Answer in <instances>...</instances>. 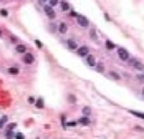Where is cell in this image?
Returning a JSON list of instances; mask_svg holds the SVG:
<instances>
[{
	"label": "cell",
	"mask_w": 144,
	"mask_h": 139,
	"mask_svg": "<svg viewBox=\"0 0 144 139\" xmlns=\"http://www.w3.org/2000/svg\"><path fill=\"white\" fill-rule=\"evenodd\" d=\"M76 15H78V13H76L75 10H70V17H71V18H76Z\"/></svg>",
	"instance_id": "obj_28"
},
{
	"label": "cell",
	"mask_w": 144,
	"mask_h": 139,
	"mask_svg": "<svg viewBox=\"0 0 144 139\" xmlns=\"http://www.w3.org/2000/svg\"><path fill=\"white\" fill-rule=\"evenodd\" d=\"M36 139H40V137H36Z\"/></svg>",
	"instance_id": "obj_38"
},
{
	"label": "cell",
	"mask_w": 144,
	"mask_h": 139,
	"mask_svg": "<svg viewBox=\"0 0 144 139\" xmlns=\"http://www.w3.org/2000/svg\"><path fill=\"white\" fill-rule=\"evenodd\" d=\"M13 139H25V136L22 134V132H15V137Z\"/></svg>",
	"instance_id": "obj_23"
},
{
	"label": "cell",
	"mask_w": 144,
	"mask_h": 139,
	"mask_svg": "<svg viewBox=\"0 0 144 139\" xmlns=\"http://www.w3.org/2000/svg\"><path fill=\"white\" fill-rule=\"evenodd\" d=\"M75 52H76V55L81 56V58H86V56L90 55V48L86 47V45H81V47H78L76 50H75Z\"/></svg>",
	"instance_id": "obj_6"
},
{
	"label": "cell",
	"mask_w": 144,
	"mask_h": 139,
	"mask_svg": "<svg viewBox=\"0 0 144 139\" xmlns=\"http://www.w3.org/2000/svg\"><path fill=\"white\" fill-rule=\"evenodd\" d=\"M28 103L33 104V103H35V98H33V96H28Z\"/></svg>",
	"instance_id": "obj_32"
},
{
	"label": "cell",
	"mask_w": 144,
	"mask_h": 139,
	"mask_svg": "<svg viewBox=\"0 0 144 139\" xmlns=\"http://www.w3.org/2000/svg\"><path fill=\"white\" fill-rule=\"evenodd\" d=\"M50 31H55V33H56V25H53V23L50 25Z\"/></svg>",
	"instance_id": "obj_30"
},
{
	"label": "cell",
	"mask_w": 144,
	"mask_h": 139,
	"mask_svg": "<svg viewBox=\"0 0 144 139\" xmlns=\"http://www.w3.org/2000/svg\"><path fill=\"white\" fill-rule=\"evenodd\" d=\"M15 128H17V123H10L7 126V129H12V131H15Z\"/></svg>",
	"instance_id": "obj_22"
},
{
	"label": "cell",
	"mask_w": 144,
	"mask_h": 139,
	"mask_svg": "<svg viewBox=\"0 0 144 139\" xmlns=\"http://www.w3.org/2000/svg\"><path fill=\"white\" fill-rule=\"evenodd\" d=\"M10 40H12V43H13V45H17V43H20V40H18L17 36H10Z\"/></svg>",
	"instance_id": "obj_25"
},
{
	"label": "cell",
	"mask_w": 144,
	"mask_h": 139,
	"mask_svg": "<svg viewBox=\"0 0 144 139\" xmlns=\"http://www.w3.org/2000/svg\"><path fill=\"white\" fill-rule=\"evenodd\" d=\"M83 113H85V116H88L90 113H91V109L90 108H83Z\"/></svg>",
	"instance_id": "obj_29"
},
{
	"label": "cell",
	"mask_w": 144,
	"mask_h": 139,
	"mask_svg": "<svg viewBox=\"0 0 144 139\" xmlns=\"http://www.w3.org/2000/svg\"><path fill=\"white\" fill-rule=\"evenodd\" d=\"M93 70H96V71H98V73H104V66L101 65V63H96V66H95V68H93Z\"/></svg>",
	"instance_id": "obj_19"
},
{
	"label": "cell",
	"mask_w": 144,
	"mask_h": 139,
	"mask_svg": "<svg viewBox=\"0 0 144 139\" xmlns=\"http://www.w3.org/2000/svg\"><path fill=\"white\" fill-rule=\"evenodd\" d=\"M96 63H98V61H96V56H95V55H91V53H90L88 56H86V65H88L90 68H95V66H96Z\"/></svg>",
	"instance_id": "obj_8"
},
{
	"label": "cell",
	"mask_w": 144,
	"mask_h": 139,
	"mask_svg": "<svg viewBox=\"0 0 144 139\" xmlns=\"http://www.w3.org/2000/svg\"><path fill=\"white\" fill-rule=\"evenodd\" d=\"M68 99H70V103H75V101H76V98H75L73 94H70V96H68Z\"/></svg>",
	"instance_id": "obj_31"
},
{
	"label": "cell",
	"mask_w": 144,
	"mask_h": 139,
	"mask_svg": "<svg viewBox=\"0 0 144 139\" xmlns=\"http://www.w3.org/2000/svg\"><path fill=\"white\" fill-rule=\"evenodd\" d=\"M56 31H58V33H61V35H65L66 31H68V23H66V22L58 23V27H56Z\"/></svg>",
	"instance_id": "obj_9"
},
{
	"label": "cell",
	"mask_w": 144,
	"mask_h": 139,
	"mask_svg": "<svg viewBox=\"0 0 144 139\" xmlns=\"http://www.w3.org/2000/svg\"><path fill=\"white\" fill-rule=\"evenodd\" d=\"M0 15H2V17H8V10H0Z\"/></svg>",
	"instance_id": "obj_26"
},
{
	"label": "cell",
	"mask_w": 144,
	"mask_h": 139,
	"mask_svg": "<svg viewBox=\"0 0 144 139\" xmlns=\"http://www.w3.org/2000/svg\"><path fill=\"white\" fill-rule=\"evenodd\" d=\"M8 75H12V76H17V75H20V68H18L17 65H12V66H8Z\"/></svg>",
	"instance_id": "obj_10"
},
{
	"label": "cell",
	"mask_w": 144,
	"mask_h": 139,
	"mask_svg": "<svg viewBox=\"0 0 144 139\" xmlns=\"http://www.w3.org/2000/svg\"><path fill=\"white\" fill-rule=\"evenodd\" d=\"M27 52H28V47L27 45H23V43H17V45H15V53L23 55V53H27Z\"/></svg>",
	"instance_id": "obj_7"
},
{
	"label": "cell",
	"mask_w": 144,
	"mask_h": 139,
	"mask_svg": "<svg viewBox=\"0 0 144 139\" xmlns=\"http://www.w3.org/2000/svg\"><path fill=\"white\" fill-rule=\"evenodd\" d=\"M35 45H36V48H43V43L38 41V40H35Z\"/></svg>",
	"instance_id": "obj_27"
},
{
	"label": "cell",
	"mask_w": 144,
	"mask_h": 139,
	"mask_svg": "<svg viewBox=\"0 0 144 139\" xmlns=\"http://www.w3.org/2000/svg\"><path fill=\"white\" fill-rule=\"evenodd\" d=\"M104 47H106V50H116V45L111 40H106L104 41Z\"/></svg>",
	"instance_id": "obj_16"
},
{
	"label": "cell",
	"mask_w": 144,
	"mask_h": 139,
	"mask_svg": "<svg viewBox=\"0 0 144 139\" xmlns=\"http://www.w3.org/2000/svg\"><path fill=\"white\" fill-rule=\"evenodd\" d=\"M60 8H61V12H68L70 10V2L68 0H60Z\"/></svg>",
	"instance_id": "obj_13"
},
{
	"label": "cell",
	"mask_w": 144,
	"mask_h": 139,
	"mask_svg": "<svg viewBox=\"0 0 144 139\" xmlns=\"http://www.w3.org/2000/svg\"><path fill=\"white\" fill-rule=\"evenodd\" d=\"M142 94H144V88H142Z\"/></svg>",
	"instance_id": "obj_37"
},
{
	"label": "cell",
	"mask_w": 144,
	"mask_h": 139,
	"mask_svg": "<svg viewBox=\"0 0 144 139\" xmlns=\"http://www.w3.org/2000/svg\"><path fill=\"white\" fill-rule=\"evenodd\" d=\"M15 137V132L12 129H5V139H13Z\"/></svg>",
	"instance_id": "obj_17"
},
{
	"label": "cell",
	"mask_w": 144,
	"mask_h": 139,
	"mask_svg": "<svg viewBox=\"0 0 144 139\" xmlns=\"http://www.w3.org/2000/svg\"><path fill=\"white\" fill-rule=\"evenodd\" d=\"M36 2H38L40 5H45V3H47V0H36Z\"/></svg>",
	"instance_id": "obj_35"
},
{
	"label": "cell",
	"mask_w": 144,
	"mask_h": 139,
	"mask_svg": "<svg viewBox=\"0 0 144 139\" xmlns=\"http://www.w3.org/2000/svg\"><path fill=\"white\" fill-rule=\"evenodd\" d=\"M116 55H118V58H119L121 61H128L131 58V55L126 48H123V47H116Z\"/></svg>",
	"instance_id": "obj_1"
},
{
	"label": "cell",
	"mask_w": 144,
	"mask_h": 139,
	"mask_svg": "<svg viewBox=\"0 0 144 139\" xmlns=\"http://www.w3.org/2000/svg\"><path fill=\"white\" fill-rule=\"evenodd\" d=\"M128 63H129V65L133 66L134 70H137V71H144V65H142L139 60H136V58H129Z\"/></svg>",
	"instance_id": "obj_4"
},
{
	"label": "cell",
	"mask_w": 144,
	"mask_h": 139,
	"mask_svg": "<svg viewBox=\"0 0 144 139\" xmlns=\"http://www.w3.org/2000/svg\"><path fill=\"white\" fill-rule=\"evenodd\" d=\"M2 35H3V33H2V28H0V38H2Z\"/></svg>",
	"instance_id": "obj_36"
},
{
	"label": "cell",
	"mask_w": 144,
	"mask_h": 139,
	"mask_svg": "<svg viewBox=\"0 0 144 139\" xmlns=\"http://www.w3.org/2000/svg\"><path fill=\"white\" fill-rule=\"evenodd\" d=\"M43 10H45V13H47V17L50 18V20H55V18H56V12H55V8L50 7L48 3L43 5Z\"/></svg>",
	"instance_id": "obj_3"
},
{
	"label": "cell",
	"mask_w": 144,
	"mask_h": 139,
	"mask_svg": "<svg viewBox=\"0 0 144 139\" xmlns=\"http://www.w3.org/2000/svg\"><path fill=\"white\" fill-rule=\"evenodd\" d=\"M108 75V78H111V80H114V81H121V75H118L116 71H108L106 73Z\"/></svg>",
	"instance_id": "obj_14"
},
{
	"label": "cell",
	"mask_w": 144,
	"mask_h": 139,
	"mask_svg": "<svg viewBox=\"0 0 144 139\" xmlns=\"http://www.w3.org/2000/svg\"><path fill=\"white\" fill-rule=\"evenodd\" d=\"M76 123H78L80 126H90V124H91V119H90L88 116H81Z\"/></svg>",
	"instance_id": "obj_11"
},
{
	"label": "cell",
	"mask_w": 144,
	"mask_h": 139,
	"mask_svg": "<svg viewBox=\"0 0 144 139\" xmlns=\"http://www.w3.org/2000/svg\"><path fill=\"white\" fill-rule=\"evenodd\" d=\"M7 121H8V118H7V116H2V118H0V129L7 126Z\"/></svg>",
	"instance_id": "obj_18"
},
{
	"label": "cell",
	"mask_w": 144,
	"mask_h": 139,
	"mask_svg": "<svg viewBox=\"0 0 144 139\" xmlns=\"http://www.w3.org/2000/svg\"><path fill=\"white\" fill-rule=\"evenodd\" d=\"M76 124H78L76 121H70V123H68V124H66V126H76Z\"/></svg>",
	"instance_id": "obj_34"
},
{
	"label": "cell",
	"mask_w": 144,
	"mask_h": 139,
	"mask_svg": "<svg viewBox=\"0 0 144 139\" xmlns=\"http://www.w3.org/2000/svg\"><path fill=\"white\" fill-rule=\"evenodd\" d=\"M47 3L50 5V7H53V8H55V7H56V5H58V3H60V0H47Z\"/></svg>",
	"instance_id": "obj_20"
},
{
	"label": "cell",
	"mask_w": 144,
	"mask_h": 139,
	"mask_svg": "<svg viewBox=\"0 0 144 139\" xmlns=\"http://www.w3.org/2000/svg\"><path fill=\"white\" fill-rule=\"evenodd\" d=\"M76 22H78V25H80V27L81 28H88L90 27V20H88V18H86L85 15H76Z\"/></svg>",
	"instance_id": "obj_5"
},
{
	"label": "cell",
	"mask_w": 144,
	"mask_h": 139,
	"mask_svg": "<svg viewBox=\"0 0 144 139\" xmlns=\"http://www.w3.org/2000/svg\"><path fill=\"white\" fill-rule=\"evenodd\" d=\"M22 61H23V65H33V63H35V55L32 52L23 53L22 55Z\"/></svg>",
	"instance_id": "obj_2"
},
{
	"label": "cell",
	"mask_w": 144,
	"mask_h": 139,
	"mask_svg": "<svg viewBox=\"0 0 144 139\" xmlns=\"http://www.w3.org/2000/svg\"><path fill=\"white\" fill-rule=\"evenodd\" d=\"M90 35H91V38H93V40H96V36H98L96 30H91V31H90Z\"/></svg>",
	"instance_id": "obj_24"
},
{
	"label": "cell",
	"mask_w": 144,
	"mask_h": 139,
	"mask_svg": "<svg viewBox=\"0 0 144 139\" xmlns=\"http://www.w3.org/2000/svg\"><path fill=\"white\" fill-rule=\"evenodd\" d=\"M131 114H134L136 118H141V119H144V113H137V111H129Z\"/></svg>",
	"instance_id": "obj_21"
},
{
	"label": "cell",
	"mask_w": 144,
	"mask_h": 139,
	"mask_svg": "<svg viewBox=\"0 0 144 139\" xmlns=\"http://www.w3.org/2000/svg\"><path fill=\"white\" fill-rule=\"evenodd\" d=\"M137 80H139L141 83H144V75H139V76H137Z\"/></svg>",
	"instance_id": "obj_33"
},
{
	"label": "cell",
	"mask_w": 144,
	"mask_h": 139,
	"mask_svg": "<svg viewBox=\"0 0 144 139\" xmlns=\"http://www.w3.org/2000/svg\"><path fill=\"white\" fill-rule=\"evenodd\" d=\"M33 104H35V108H36V109H43V106H45V101H43L41 98H38V99H35V103H33Z\"/></svg>",
	"instance_id": "obj_15"
},
{
	"label": "cell",
	"mask_w": 144,
	"mask_h": 139,
	"mask_svg": "<svg viewBox=\"0 0 144 139\" xmlns=\"http://www.w3.org/2000/svg\"><path fill=\"white\" fill-rule=\"evenodd\" d=\"M65 47L68 50H76L78 48V45H76V41H75V40H65Z\"/></svg>",
	"instance_id": "obj_12"
}]
</instances>
